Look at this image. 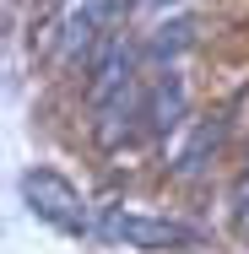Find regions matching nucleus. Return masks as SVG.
<instances>
[{
    "instance_id": "11",
    "label": "nucleus",
    "mask_w": 249,
    "mask_h": 254,
    "mask_svg": "<svg viewBox=\"0 0 249 254\" xmlns=\"http://www.w3.org/2000/svg\"><path fill=\"white\" fill-rule=\"evenodd\" d=\"M49 5H54V11H60V5H71V0H49Z\"/></svg>"
},
{
    "instance_id": "4",
    "label": "nucleus",
    "mask_w": 249,
    "mask_h": 254,
    "mask_svg": "<svg viewBox=\"0 0 249 254\" xmlns=\"http://www.w3.org/2000/svg\"><path fill=\"white\" fill-rule=\"evenodd\" d=\"M141 119H147V92H141V81L125 87V92H114V98H103V103H92V135H98L103 152L125 146Z\"/></svg>"
},
{
    "instance_id": "2",
    "label": "nucleus",
    "mask_w": 249,
    "mask_h": 254,
    "mask_svg": "<svg viewBox=\"0 0 249 254\" xmlns=\"http://www.w3.org/2000/svg\"><path fill=\"white\" fill-rule=\"evenodd\" d=\"M98 233L114 238V244H130V249H190L195 244V227L168 222V216H147V211H125V205L103 211Z\"/></svg>"
},
{
    "instance_id": "8",
    "label": "nucleus",
    "mask_w": 249,
    "mask_h": 254,
    "mask_svg": "<svg viewBox=\"0 0 249 254\" xmlns=\"http://www.w3.org/2000/svg\"><path fill=\"white\" fill-rule=\"evenodd\" d=\"M195 44V27H190V16H173V22H157L147 38V60L152 65H163V70H173L168 60H179V54Z\"/></svg>"
},
{
    "instance_id": "3",
    "label": "nucleus",
    "mask_w": 249,
    "mask_h": 254,
    "mask_svg": "<svg viewBox=\"0 0 249 254\" xmlns=\"http://www.w3.org/2000/svg\"><path fill=\"white\" fill-rule=\"evenodd\" d=\"M108 16H114V0H71V5H60L54 11V60L76 65L82 54H98L108 44L103 38Z\"/></svg>"
},
{
    "instance_id": "1",
    "label": "nucleus",
    "mask_w": 249,
    "mask_h": 254,
    "mask_svg": "<svg viewBox=\"0 0 249 254\" xmlns=\"http://www.w3.org/2000/svg\"><path fill=\"white\" fill-rule=\"evenodd\" d=\"M22 200L38 222H49L60 233H87V205L76 195V184L60 179L54 168H27L22 173Z\"/></svg>"
},
{
    "instance_id": "9",
    "label": "nucleus",
    "mask_w": 249,
    "mask_h": 254,
    "mask_svg": "<svg viewBox=\"0 0 249 254\" xmlns=\"http://www.w3.org/2000/svg\"><path fill=\"white\" fill-rule=\"evenodd\" d=\"M228 205H233V227L249 233V168L233 179V200H228Z\"/></svg>"
},
{
    "instance_id": "7",
    "label": "nucleus",
    "mask_w": 249,
    "mask_h": 254,
    "mask_svg": "<svg viewBox=\"0 0 249 254\" xmlns=\"http://www.w3.org/2000/svg\"><path fill=\"white\" fill-rule=\"evenodd\" d=\"M184 108H190V92H184V76L179 70H163L147 92V130L152 135H168L184 125Z\"/></svg>"
},
{
    "instance_id": "10",
    "label": "nucleus",
    "mask_w": 249,
    "mask_h": 254,
    "mask_svg": "<svg viewBox=\"0 0 249 254\" xmlns=\"http://www.w3.org/2000/svg\"><path fill=\"white\" fill-rule=\"evenodd\" d=\"M130 5H136V0H114V11H130Z\"/></svg>"
},
{
    "instance_id": "6",
    "label": "nucleus",
    "mask_w": 249,
    "mask_h": 254,
    "mask_svg": "<svg viewBox=\"0 0 249 254\" xmlns=\"http://www.w3.org/2000/svg\"><path fill=\"white\" fill-rule=\"evenodd\" d=\"M222 141H228V114L200 119L195 130H190V141L173 152V173H179V179H200V173L211 168V157L222 152Z\"/></svg>"
},
{
    "instance_id": "5",
    "label": "nucleus",
    "mask_w": 249,
    "mask_h": 254,
    "mask_svg": "<svg viewBox=\"0 0 249 254\" xmlns=\"http://www.w3.org/2000/svg\"><path fill=\"white\" fill-rule=\"evenodd\" d=\"M136 65H141V54L130 38H108L92 60V81H87V103H103L114 98V92H125V87H136Z\"/></svg>"
}]
</instances>
